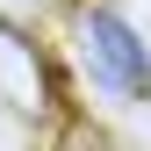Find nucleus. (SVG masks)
<instances>
[{
  "instance_id": "f257e3e1",
  "label": "nucleus",
  "mask_w": 151,
  "mask_h": 151,
  "mask_svg": "<svg viewBox=\"0 0 151 151\" xmlns=\"http://www.w3.org/2000/svg\"><path fill=\"white\" fill-rule=\"evenodd\" d=\"M86 65H93V79L115 86L122 101H151V50H144V36L129 29L115 7L86 14Z\"/></svg>"
}]
</instances>
